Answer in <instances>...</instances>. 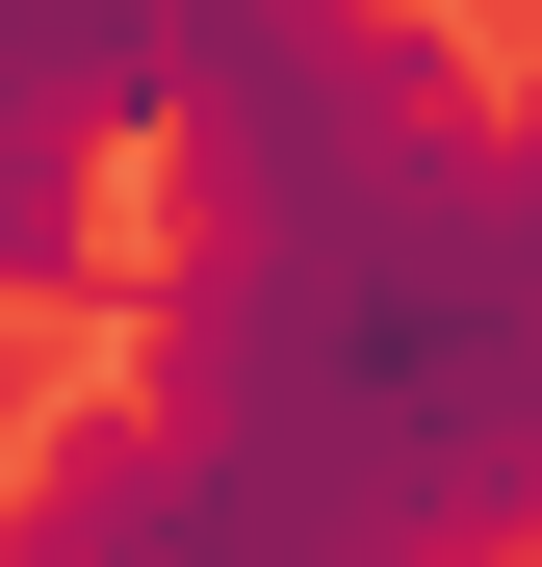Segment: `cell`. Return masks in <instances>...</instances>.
Returning a JSON list of instances; mask_svg holds the SVG:
<instances>
[{"label":"cell","mask_w":542,"mask_h":567,"mask_svg":"<svg viewBox=\"0 0 542 567\" xmlns=\"http://www.w3.org/2000/svg\"><path fill=\"white\" fill-rule=\"evenodd\" d=\"M285 27H310V0H0V104L104 155V130H181V104H233V78L285 52Z\"/></svg>","instance_id":"cell-3"},{"label":"cell","mask_w":542,"mask_h":567,"mask_svg":"<svg viewBox=\"0 0 542 567\" xmlns=\"http://www.w3.org/2000/svg\"><path fill=\"white\" fill-rule=\"evenodd\" d=\"M181 491L336 567H491L542 491V181L439 0H310L233 104H181L155 388Z\"/></svg>","instance_id":"cell-1"},{"label":"cell","mask_w":542,"mask_h":567,"mask_svg":"<svg viewBox=\"0 0 542 567\" xmlns=\"http://www.w3.org/2000/svg\"><path fill=\"white\" fill-rule=\"evenodd\" d=\"M130 284V207H104V155L0 104V310H104Z\"/></svg>","instance_id":"cell-4"},{"label":"cell","mask_w":542,"mask_h":567,"mask_svg":"<svg viewBox=\"0 0 542 567\" xmlns=\"http://www.w3.org/2000/svg\"><path fill=\"white\" fill-rule=\"evenodd\" d=\"M0 464H27V491H0V567H336V542H258L233 491H181V439L130 388H52Z\"/></svg>","instance_id":"cell-2"}]
</instances>
